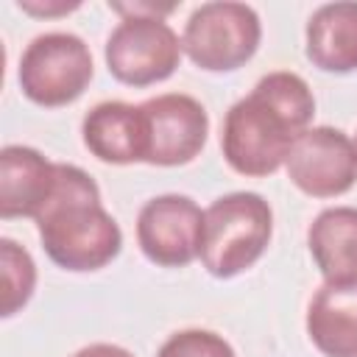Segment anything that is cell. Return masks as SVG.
Segmentation results:
<instances>
[{
	"label": "cell",
	"instance_id": "cell-9",
	"mask_svg": "<svg viewBox=\"0 0 357 357\" xmlns=\"http://www.w3.org/2000/svg\"><path fill=\"white\" fill-rule=\"evenodd\" d=\"M287 178L312 198H337L357 181L354 142L332 126H310L287 153Z\"/></svg>",
	"mask_w": 357,
	"mask_h": 357
},
{
	"label": "cell",
	"instance_id": "cell-13",
	"mask_svg": "<svg viewBox=\"0 0 357 357\" xmlns=\"http://www.w3.org/2000/svg\"><path fill=\"white\" fill-rule=\"evenodd\" d=\"M307 59L324 73L357 70V3H326L307 22Z\"/></svg>",
	"mask_w": 357,
	"mask_h": 357
},
{
	"label": "cell",
	"instance_id": "cell-16",
	"mask_svg": "<svg viewBox=\"0 0 357 357\" xmlns=\"http://www.w3.org/2000/svg\"><path fill=\"white\" fill-rule=\"evenodd\" d=\"M156 357H237L231 343L209 329H181L176 335H170Z\"/></svg>",
	"mask_w": 357,
	"mask_h": 357
},
{
	"label": "cell",
	"instance_id": "cell-14",
	"mask_svg": "<svg viewBox=\"0 0 357 357\" xmlns=\"http://www.w3.org/2000/svg\"><path fill=\"white\" fill-rule=\"evenodd\" d=\"M310 254L326 282H357V209L329 206L307 229Z\"/></svg>",
	"mask_w": 357,
	"mask_h": 357
},
{
	"label": "cell",
	"instance_id": "cell-19",
	"mask_svg": "<svg viewBox=\"0 0 357 357\" xmlns=\"http://www.w3.org/2000/svg\"><path fill=\"white\" fill-rule=\"evenodd\" d=\"M351 142H354V153H357V137H354V139H351Z\"/></svg>",
	"mask_w": 357,
	"mask_h": 357
},
{
	"label": "cell",
	"instance_id": "cell-1",
	"mask_svg": "<svg viewBox=\"0 0 357 357\" xmlns=\"http://www.w3.org/2000/svg\"><path fill=\"white\" fill-rule=\"evenodd\" d=\"M312 114L315 98L301 75L290 70L262 75L223 117L220 151L226 165L251 178L276 173L298 134L310 128Z\"/></svg>",
	"mask_w": 357,
	"mask_h": 357
},
{
	"label": "cell",
	"instance_id": "cell-10",
	"mask_svg": "<svg viewBox=\"0 0 357 357\" xmlns=\"http://www.w3.org/2000/svg\"><path fill=\"white\" fill-rule=\"evenodd\" d=\"M56 187V162H47L36 148L6 145L0 151V215L33 218L45 209Z\"/></svg>",
	"mask_w": 357,
	"mask_h": 357
},
{
	"label": "cell",
	"instance_id": "cell-7",
	"mask_svg": "<svg viewBox=\"0 0 357 357\" xmlns=\"http://www.w3.org/2000/svg\"><path fill=\"white\" fill-rule=\"evenodd\" d=\"M145 120V162L178 167L192 162L209 137V114L192 95L165 92L139 103Z\"/></svg>",
	"mask_w": 357,
	"mask_h": 357
},
{
	"label": "cell",
	"instance_id": "cell-11",
	"mask_svg": "<svg viewBox=\"0 0 357 357\" xmlns=\"http://www.w3.org/2000/svg\"><path fill=\"white\" fill-rule=\"evenodd\" d=\"M86 151L106 165L145 162V120L139 106L126 100L95 103L81 123Z\"/></svg>",
	"mask_w": 357,
	"mask_h": 357
},
{
	"label": "cell",
	"instance_id": "cell-15",
	"mask_svg": "<svg viewBox=\"0 0 357 357\" xmlns=\"http://www.w3.org/2000/svg\"><path fill=\"white\" fill-rule=\"evenodd\" d=\"M0 265H3V318H11L33 296L36 265L33 257L8 237L0 240Z\"/></svg>",
	"mask_w": 357,
	"mask_h": 357
},
{
	"label": "cell",
	"instance_id": "cell-8",
	"mask_svg": "<svg viewBox=\"0 0 357 357\" xmlns=\"http://www.w3.org/2000/svg\"><path fill=\"white\" fill-rule=\"evenodd\" d=\"M204 212L190 195L165 192L142 204L137 243L159 268H184L201 254Z\"/></svg>",
	"mask_w": 357,
	"mask_h": 357
},
{
	"label": "cell",
	"instance_id": "cell-6",
	"mask_svg": "<svg viewBox=\"0 0 357 357\" xmlns=\"http://www.w3.org/2000/svg\"><path fill=\"white\" fill-rule=\"evenodd\" d=\"M181 39L162 17H126L106 39V67L126 86L167 81L181 61Z\"/></svg>",
	"mask_w": 357,
	"mask_h": 357
},
{
	"label": "cell",
	"instance_id": "cell-4",
	"mask_svg": "<svg viewBox=\"0 0 357 357\" xmlns=\"http://www.w3.org/2000/svg\"><path fill=\"white\" fill-rule=\"evenodd\" d=\"M262 22L245 3L215 0L198 6L184 22L181 47L206 73H234L257 53Z\"/></svg>",
	"mask_w": 357,
	"mask_h": 357
},
{
	"label": "cell",
	"instance_id": "cell-3",
	"mask_svg": "<svg viewBox=\"0 0 357 357\" xmlns=\"http://www.w3.org/2000/svg\"><path fill=\"white\" fill-rule=\"evenodd\" d=\"M273 234V209L259 192H229L204 209L201 262L215 279H231L248 271L268 248Z\"/></svg>",
	"mask_w": 357,
	"mask_h": 357
},
{
	"label": "cell",
	"instance_id": "cell-17",
	"mask_svg": "<svg viewBox=\"0 0 357 357\" xmlns=\"http://www.w3.org/2000/svg\"><path fill=\"white\" fill-rule=\"evenodd\" d=\"M81 3H28V0H20V8L28 11V14H36V17H56V14H67V11H75Z\"/></svg>",
	"mask_w": 357,
	"mask_h": 357
},
{
	"label": "cell",
	"instance_id": "cell-12",
	"mask_svg": "<svg viewBox=\"0 0 357 357\" xmlns=\"http://www.w3.org/2000/svg\"><path fill=\"white\" fill-rule=\"evenodd\" d=\"M307 335L324 357H357V282H324L315 290Z\"/></svg>",
	"mask_w": 357,
	"mask_h": 357
},
{
	"label": "cell",
	"instance_id": "cell-5",
	"mask_svg": "<svg viewBox=\"0 0 357 357\" xmlns=\"http://www.w3.org/2000/svg\"><path fill=\"white\" fill-rule=\"evenodd\" d=\"M95 75L89 45L67 31H50L31 39L20 59V89L36 106H67L84 95Z\"/></svg>",
	"mask_w": 357,
	"mask_h": 357
},
{
	"label": "cell",
	"instance_id": "cell-18",
	"mask_svg": "<svg viewBox=\"0 0 357 357\" xmlns=\"http://www.w3.org/2000/svg\"><path fill=\"white\" fill-rule=\"evenodd\" d=\"M73 357H134V354L114 343H89V346L78 349Z\"/></svg>",
	"mask_w": 357,
	"mask_h": 357
},
{
	"label": "cell",
	"instance_id": "cell-2",
	"mask_svg": "<svg viewBox=\"0 0 357 357\" xmlns=\"http://www.w3.org/2000/svg\"><path fill=\"white\" fill-rule=\"evenodd\" d=\"M36 229L45 254L64 271H100L123 248V231L103 209L95 178L75 165L56 162V187Z\"/></svg>",
	"mask_w": 357,
	"mask_h": 357
}]
</instances>
